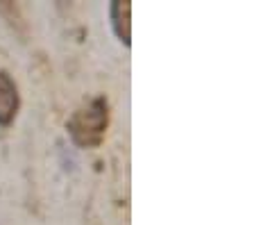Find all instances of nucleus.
<instances>
[{
    "mask_svg": "<svg viewBox=\"0 0 254 225\" xmlns=\"http://www.w3.org/2000/svg\"><path fill=\"white\" fill-rule=\"evenodd\" d=\"M109 123V107L105 98H93L86 107L77 109L68 121V134L79 148H98L105 139Z\"/></svg>",
    "mask_w": 254,
    "mask_h": 225,
    "instance_id": "f257e3e1",
    "label": "nucleus"
},
{
    "mask_svg": "<svg viewBox=\"0 0 254 225\" xmlns=\"http://www.w3.org/2000/svg\"><path fill=\"white\" fill-rule=\"evenodd\" d=\"M129 14H132V5L129 0H116L111 5V25H114V32L121 39L125 46L132 43V32H129Z\"/></svg>",
    "mask_w": 254,
    "mask_h": 225,
    "instance_id": "7ed1b4c3",
    "label": "nucleus"
},
{
    "mask_svg": "<svg viewBox=\"0 0 254 225\" xmlns=\"http://www.w3.org/2000/svg\"><path fill=\"white\" fill-rule=\"evenodd\" d=\"M18 112V89L7 71H0V125H9Z\"/></svg>",
    "mask_w": 254,
    "mask_h": 225,
    "instance_id": "f03ea898",
    "label": "nucleus"
}]
</instances>
